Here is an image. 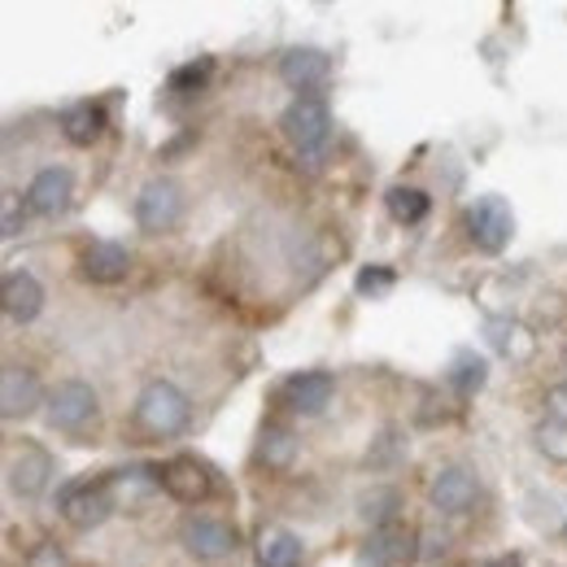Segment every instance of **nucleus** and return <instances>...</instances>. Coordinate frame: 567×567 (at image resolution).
Segmentation results:
<instances>
[{"label":"nucleus","instance_id":"obj_13","mask_svg":"<svg viewBox=\"0 0 567 567\" xmlns=\"http://www.w3.org/2000/svg\"><path fill=\"white\" fill-rule=\"evenodd\" d=\"M0 301H4V319L9 323H31L44 310V284L35 280L31 271H4Z\"/></svg>","mask_w":567,"mask_h":567},{"label":"nucleus","instance_id":"obj_32","mask_svg":"<svg viewBox=\"0 0 567 567\" xmlns=\"http://www.w3.org/2000/svg\"><path fill=\"white\" fill-rule=\"evenodd\" d=\"M546 411H550V420H555V424H567V384L546 389Z\"/></svg>","mask_w":567,"mask_h":567},{"label":"nucleus","instance_id":"obj_29","mask_svg":"<svg viewBox=\"0 0 567 567\" xmlns=\"http://www.w3.org/2000/svg\"><path fill=\"white\" fill-rule=\"evenodd\" d=\"M27 567H71V555L58 542H40V546H31Z\"/></svg>","mask_w":567,"mask_h":567},{"label":"nucleus","instance_id":"obj_21","mask_svg":"<svg viewBox=\"0 0 567 567\" xmlns=\"http://www.w3.org/2000/svg\"><path fill=\"white\" fill-rule=\"evenodd\" d=\"M384 206H389V218L402 223V227L424 223L427 210H432V202H427L424 188H406V184H393V188L384 193Z\"/></svg>","mask_w":567,"mask_h":567},{"label":"nucleus","instance_id":"obj_10","mask_svg":"<svg viewBox=\"0 0 567 567\" xmlns=\"http://www.w3.org/2000/svg\"><path fill=\"white\" fill-rule=\"evenodd\" d=\"M49 398H44V384H40V375L31 371V367H18V362H9L4 371H0V415L4 420H27L31 411H40Z\"/></svg>","mask_w":567,"mask_h":567},{"label":"nucleus","instance_id":"obj_34","mask_svg":"<svg viewBox=\"0 0 567 567\" xmlns=\"http://www.w3.org/2000/svg\"><path fill=\"white\" fill-rule=\"evenodd\" d=\"M564 537H567V524H564Z\"/></svg>","mask_w":567,"mask_h":567},{"label":"nucleus","instance_id":"obj_20","mask_svg":"<svg viewBox=\"0 0 567 567\" xmlns=\"http://www.w3.org/2000/svg\"><path fill=\"white\" fill-rule=\"evenodd\" d=\"M301 564V542L288 528H262L258 533V567H297Z\"/></svg>","mask_w":567,"mask_h":567},{"label":"nucleus","instance_id":"obj_33","mask_svg":"<svg viewBox=\"0 0 567 567\" xmlns=\"http://www.w3.org/2000/svg\"><path fill=\"white\" fill-rule=\"evenodd\" d=\"M485 567H519V564H511V559H494V564H485Z\"/></svg>","mask_w":567,"mask_h":567},{"label":"nucleus","instance_id":"obj_4","mask_svg":"<svg viewBox=\"0 0 567 567\" xmlns=\"http://www.w3.org/2000/svg\"><path fill=\"white\" fill-rule=\"evenodd\" d=\"M96 415H101V398H96V389L87 380L71 375V380H58L49 389V402H44L49 427H58V432H83Z\"/></svg>","mask_w":567,"mask_h":567},{"label":"nucleus","instance_id":"obj_12","mask_svg":"<svg viewBox=\"0 0 567 567\" xmlns=\"http://www.w3.org/2000/svg\"><path fill=\"white\" fill-rule=\"evenodd\" d=\"M74 197V175L66 166H44V171H35V179L27 184V197H22V206L31 214H40V218H58V214L71 206Z\"/></svg>","mask_w":567,"mask_h":567},{"label":"nucleus","instance_id":"obj_23","mask_svg":"<svg viewBox=\"0 0 567 567\" xmlns=\"http://www.w3.org/2000/svg\"><path fill=\"white\" fill-rule=\"evenodd\" d=\"M110 485L118 502H141L153 489H162V467H127V472H110Z\"/></svg>","mask_w":567,"mask_h":567},{"label":"nucleus","instance_id":"obj_19","mask_svg":"<svg viewBox=\"0 0 567 567\" xmlns=\"http://www.w3.org/2000/svg\"><path fill=\"white\" fill-rule=\"evenodd\" d=\"M297 450H301V441H297L292 427L267 424L262 432H258V450H254V458H258V467H267V472H288L292 458H297Z\"/></svg>","mask_w":567,"mask_h":567},{"label":"nucleus","instance_id":"obj_6","mask_svg":"<svg viewBox=\"0 0 567 567\" xmlns=\"http://www.w3.org/2000/svg\"><path fill=\"white\" fill-rule=\"evenodd\" d=\"M49 481H53V454L44 445H13L4 454V485L13 497L35 502L49 489Z\"/></svg>","mask_w":567,"mask_h":567},{"label":"nucleus","instance_id":"obj_5","mask_svg":"<svg viewBox=\"0 0 567 567\" xmlns=\"http://www.w3.org/2000/svg\"><path fill=\"white\" fill-rule=\"evenodd\" d=\"M184 210H188V202H184V188L175 179H148L141 193H136V206H132L136 227L148 231V236L175 231L184 223Z\"/></svg>","mask_w":567,"mask_h":567},{"label":"nucleus","instance_id":"obj_17","mask_svg":"<svg viewBox=\"0 0 567 567\" xmlns=\"http://www.w3.org/2000/svg\"><path fill=\"white\" fill-rule=\"evenodd\" d=\"M420 537L411 533V528H402V524H384V528H371V537H367V546H362V567H393L402 564V559H411Z\"/></svg>","mask_w":567,"mask_h":567},{"label":"nucleus","instance_id":"obj_25","mask_svg":"<svg viewBox=\"0 0 567 567\" xmlns=\"http://www.w3.org/2000/svg\"><path fill=\"white\" fill-rule=\"evenodd\" d=\"M485 375H489L485 358L463 354L458 362H454V371H450V384H454L463 398H472V393H481V389H485Z\"/></svg>","mask_w":567,"mask_h":567},{"label":"nucleus","instance_id":"obj_3","mask_svg":"<svg viewBox=\"0 0 567 567\" xmlns=\"http://www.w3.org/2000/svg\"><path fill=\"white\" fill-rule=\"evenodd\" d=\"M114 506H118V494H114L110 476H101V481L83 476V481L62 485V494H58V511L66 515V524H71V528H79V533L101 528V524L114 515Z\"/></svg>","mask_w":567,"mask_h":567},{"label":"nucleus","instance_id":"obj_35","mask_svg":"<svg viewBox=\"0 0 567 567\" xmlns=\"http://www.w3.org/2000/svg\"><path fill=\"white\" fill-rule=\"evenodd\" d=\"M564 362H567V354H564Z\"/></svg>","mask_w":567,"mask_h":567},{"label":"nucleus","instance_id":"obj_2","mask_svg":"<svg viewBox=\"0 0 567 567\" xmlns=\"http://www.w3.org/2000/svg\"><path fill=\"white\" fill-rule=\"evenodd\" d=\"M280 132L284 141L297 148V157L315 171L328 153V136H332V114H328V101L319 92L310 96H292L288 110L280 114Z\"/></svg>","mask_w":567,"mask_h":567},{"label":"nucleus","instance_id":"obj_11","mask_svg":"<svg viewBox=\"0 0 567 567\" xmlns=\"http://www.w3.org/2000/svg\"><path fill=\"white\" fill-rule=\"evenodd\" d=\"M337 398V380L328 371H292L280 384V402L297 415H323Z\"/></svg>","mask_w":567,"mask_h":567},{"label":"nucleus","instance_id":"obj_9","mask_svg":"<svg viewBox=\"0 0 567 567\" xmlns=\"http://www.w3.org/2000/svg\"><path fill=\"white\" fill-rule=\"evenodd\" d=\"M467 231L472 240L485 249V254H502L515 236V218H511V206L502 197H476L472 210H467Z\"/></svg>","mask_w":567,"mask_h":567},{"label":"nucleus","instance_id":"obj_26","mask_svg":"<svg viewBox=\"0 0 567 567\" xmlns=\"http://www.w3.org/2000/svg\"><path fill=\"white\" fill-rule=\"evenodd\" d=\"M489 332H494V346L502 350V354L524 358L528 350H533L528 332H524V328H515V323H489Z\"/></svg>","mask_w":567,"mask_h":567},{"label":"nucleus","instance_id":"obj_16","mask_svg":"<svg viewBox=\"0 0 567 567\" xmlns=\"http://www.w3.org/2000/svg\"><path fill=\"white\" fill-rule=\"evenodd\" d=\"M276 71H280V79L288 83V87H297L301 96H310L319 83H328L332 58H328L323 49H288Z\"/></svg>","mask_w":567,"mask_h":567},{"label":"nucleus","instance_id":"obj_24","mask_svg":"<svg viewBox=\"0 0 567 567\" xmlns=\"http://www.w3.org/2000/svg\"><path fill=\"white\" fill-rule=\"evenodd\" d=\"M210 71H214L210 58L184 62V66H175V71L166 74V92H171V96H197V92L210 83Z\"/></svg>","mask_w":567,"mask_h":567},{"label":"nucleus","instance_id":"obj_22","mask_svg":"<svg viewBox=\"0 0 567 567\" xmlns=\"http://www.w3.org/2000/svg\"><path fill=\"white\" fill-rule=\"evenodd\" d=\"M398 511H402V494H398L393 485H371L367 494L358 497V515H362L371 528L398 524Z\"/></svg>","mask_w":567,"mask_h":567},{"label":"nucleus","instance_id":"obj_18","mask_svg":"<svg viewBox=\"0 0 567 567\" xmlns=\"http://www.w3.org/2000/svg\"><path fill=\"white\" fill-rule=\"evenodd\" d=\"M58 127H62V136H66L74 148H87V144L101 141V132H105V110L92 105V101H74V105L62 110Z\"/></svg>","mask_w":567,"mask_h":567},{"label":"nucleus","instance_id":"obj_27","mask_svg":"<svg viewBox=\"0 0 567 567\" xmlns=\"http://www.w3.org/2000/svg\"><path fill=\"white\" fill-rule=\"evenodd\" d=\"M537 445H542V454H546V458H555V463H567V424H555V420H546V424L537 427Z\"/></svg>","mask_w":567,"mask_h":567},{"label":"nucleus","instance_id":"obj_30","mask_svg":"<svg viewBox=\"0 0 567 567\" xmlns=\"http://www.w3.org/2000/svg\"><path fill=\"white\" fill-rule=\"evenodd\" d=\"M22 218H27V214H22V206H18V197H13V193H4V210H0V227H4V236H9V240H13L18 231H22Z\"/></svg>","mask_w":567,"mask_h":567},{"label":"nucleus","instance_id":"obj_31","mask_svg":"<svg viewBox=\"0 0 567 567\" xmlns=\"http://www.w3.org/2000/svg\"><path fill=\"white\" fill-rule=\"evenodd\" d=\"M445 550H450V537L445 533H436V528L420 533V559H441Z\"/></svg>","mask_w":567,"mask_h":567},{"label":"nucleus","instance_id":"obj_7","mask_svg":"<svg viewBox=\"0 0 567 567\" xmlns=\"http://www.w3.org/2000/svg\"><path fill=\"white\" fill-rule=\"evenodd\" d=\"M476 494H481V481H476V472L463 467V463H445V467H436L432 481H427V502H432V511H441V515H467V511L476 506Z\"/></svg>","mask_w":567,"mask_h":567},{"label":"nucleus","instance_id":"obj_1","mask_svg":"<svg viewBox=\"0 0 567 567\" xmlns=\"http://www.w3.org/2000/svg\"><path fill=\"white\" fill-rule=\"evenodd\" d=\"M132 420H136V427H141L144 436H157V441L179 436L184 427L193 424V398H188L175 380L157 375V380H148L141 389Z\"/></svg>","mask_w":567,"mask_h":567},{"label":"nucleus","instance_id":"obj_15","mask_svg":"<svg viewBox=\"0 0 567 567\" xmlns=\"http://www.w3.org/2000/svg\"><path fill=\"white\" fill-rule=\"evenodd\" d=\"M79 271H83V280L92 284H123L127 271H132V254L118 240H92L79 254Z\"/></svg>","mask_w":567,"mask_h":567},{"label":"nucleus","instance_id":"obj_28","mask_svg":"<svg viewBox=\"0 0 567 567\" xmlns=\"http://www.w3.org/2000/svg\"><path fill=\"white\" fill-rule=\"evenodd\" d=\"M354 288L362 292V297H384V292L393 288V271H389V267H380V262H375V267H362Z\"/></svg>","mask_w":567,"mask_h":567},{"label":"nucleus","instance_id":"obj_14","mask_svg":"<svg viewBox=\"0 0 567 567\" xmlns=\"http://www.w3.org/2000/svg\"><path fill=\"white\" fill-rule=\"evenodd\" d=\"M162 489L175 497V502H184V506H197V502H206L214 494V481L210 472H206V463H197V458H171L162 467Z\"/></svg>","mask_w":567,"mask_h":567},{"label":"nucleus","instance_id":"obj_8","mask_svg":"<svg viewBox=\"0 0 567 567\" xmlns=\"http://www.w3.org/2000/svg\"><path fill=\"white\" fill-rule=\"evenodd\" d=\"M179 542L197 564H218V559L236 555V528L214 515H188L179 524Z\"/></svg>","mask_w":567,"mask_h":567}]
</instances>
